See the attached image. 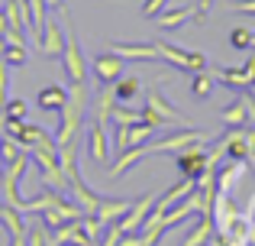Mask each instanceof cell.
Instances as JSON below:
<instances>
[{"instance_id": "6da1fadb", "label": "cell", "mask_w": 255, "mask_h": 246, "mask_svg": "<svg viewBox=\"0 0 255 246\" xmlns=\"http://www.w3.org/2000/svg\"><path fill=\"white\" fill-rule=\"evenodd\" d=\"M139 120H142L145 126H152V130H162V126H178L181 123V110L174 107V104L165 101V94L158 88H152L145 110H139Z\"/></svg>"}, {"instance_id": "7a4b0ae2", "label": "cell", "mask_w": 255, "mask_h": 246, "mask_svg": "<svg viewBox=\"0 0 255 246\" xmlns=\"http://www.w3.org/2000/svg\"><path fill=\"white\" fill-rule=\"evenodd\" d=\"M62 62H65V71H68L71 84H87V62H84V55H81V42H78V32H75V26H71V23H68V29H65Z\"/></svg>"}, {"instance_id": "3957f363", "label": "cell", "mask_w": 255, "mask_h": 246, "mask_svg": "<svg viewBox=\"0 0 255 246\" xmlns=\"http://www.w3.org/2000/svg\"><path fill=\"white\" fill-rule=\"evenodd\" d=\"M26 169H29V152H26V156H19L16 162H6L3 165L0 188H3V201L10 204V208H19V178L26 175Z\"/></svg>"}, {"instance_id": "277c9868", "label": "cell", "mask_w": 255, "mask_h": 246, "mask_svg": "<svg viewBox=\"0 0 255 246\" xmlns=\"http://www.w3.org/2000/svg\"><path fill=\"white\" fill-rule=\"evenodd\" d=\"M155 49H158V58H165L168 65H174L181 71H204L207 68V55H200V52H184L168 42H155Z\"/></svg>"}, {"instance_id": "5b68a950", "label": "cell", "mask_w": 255, "mask_h": 246, "mask_svg": "<svg viewBox=\"0 0 255 246\" xmlns=\"http://www.w3.org/2000/svg\"><path fill=\"white\" fill-rule=\"evenodd\" d=\"M174 165H178L181 178H194V182H197V178L207 172V149H204V143H194V146H187V149L174 152Z\"/></svg>"}, {"instance_id": "8992f818", "label": "cell", "mask_w": 255, "mask_h": 246, "mask_svg": "<svg viewBox=\"0 0 255 246\" xmlns=\"http://www.w3.org/2000/svg\"><path fill=\"white\" fill-rule=\"evenodd\" d=\"M194 143H207V136L200 130H178V133H171V136L158 139V143H145V149H149V156L152 152H181Z\"/></svg>"}, {"instance_id": "52a82bcc", "label": "cell", "mask_w": 255, "mask_h": 246, "mask_svg": "<svg viewBox=\"0 0 255 246\" xmlns=\"http://www.w3.org/2000/svg\"><path fill=\"white\" fill-rule=\"evenodd\" d=\"M91 68H94V75H97V81L104 84V88H110V84L117 81L120 75H126V62H123L120 55H113L110 49L100 52V55L91 62Z\"/></svg>"}, {"instance_id": "ba28073f", "label": "cell", "mask_w": 255, "mask_h": 246, "mask_svg": "<svg viewBox=\"0 0 255 246\" xmlns=\"http://www.w3.org/2000/svg\"><path fill=\"white\" fill-rule=\"evenodd\" d=\"M152 208H155V195L149 191V195H142L129 211H126V217L120 221V230H123V234H139L142 224H145V217L152 214Z\"/></svg>"}, {"instance_id": "9c48e42d", "label": "cell", "mask_w": 255, "mask_h": 246, "mask_svg": "<svg viewBox=\"0 0 255 246\" xmlns=\"http://www.w3.org/2000/svg\"><path fill=\"white\" fill-rule=\"evenodd\" d=\"M39 45H42V52H45L49 58H55V55H62V52H65V29H62V23L52 16V10H49V16H45V26H42V36H39Z\"/></svg>"}, {"instance_id": "30bf717a", "label": "cell", "mask_w": 255, "mask_h": 246, "mask_svg": "<svg viewBox=\"0 0 255 246\" xmlns=\"http://www.w3.org/2000/svg\"><path fill=\"white\" fill-rule=\"evenodd\" d=\"M110 52L123 62H155L158 49L152 42H110Z\"/></svg>"}, {"instance_id": "8fae6325", "label": "cell", "mask_w": 255, "mask_h": 246, "mask_svg": "<svg viewBox=\"0 0 255 246\" xmlns=\"http://www.w3.org/2000/svg\"><path fill=\"white\" fill-rule=\"evenodd\" d=\"M110 139H107V126H100V123H94L91 130H87V152H91V159L97 165H107L110 162Z\"/></svg>"}, {"instance_id": "7c38bea8", "label": "cell", "mask_w": 255, "mask_h": 246, "mask_svg": "<svg viewBox=\"0 0 255 246\" xmlns=\"http://www.w3.org/2000/svg\"><path fill=\"white\" fill-rule=\"evenodd\" d=\"M129 208H132V201H117V198L104 201V198H100V204H97V211H94V217H97L104 227H110V224H120V221H123Z\"/></svg>"}, {"instance_id": "4fadbf2b", "label": "cell", "mask_w": 255, "mask_h": 246, "mask_svg": "<svg viewBox=\"0 0 255 246\" xmlns=\"http://www.w3.org/2000/svg\"><path fill=\"white\" fill-rule=\"evenodd\" d=\"M58 198H62V191H55V188H42L36 198H29V201H19V214H42V211H49V208H55L58 204Z\"/></svg>"}, {"instance_id": "5bb4252c", "label": "cell", "mask_w": 255, "mask_h": 246, "mask_svg": "<svg viewBox=\"0 0 255 246\" xmlns=\"http://www.w3.org/2000/svg\"><path fill=\"white\" fill-rule=\"evenodd\" d=\"M68 191L75 195V201H78V208H81V214H94L97 211V204H100V195H94L91 188H87V182L81 175L78 178H71L68 182Z\"/></svg>"}, {"instance_id": "9a60e30c", "label": "cell", "mask_w": 255, "mask_h": 246, "mask_svg": "<svg viewBox=\"0 0 255 246\" xmlns=\"http://www.w3.org/2000/svg\"><path fill=\"white\" fill-rule=\"evenodd\" d=\"M65 104H68V91L62 88V84H49V88H42L36 94V107L45 110V114H52V110H62Z\"/></svg>"}, {"instance_id": "2e32d148", "label": "cell", "mask_w": 255, "mask_h": 246, "mask_svg": "<svg viewBox=\"0 0 255 246\" xmlns=\"http://www.w3.org/2000/svg\"><path fill=\"white\" fill-rule=\"evenodd\" d=\"M145 156H149V149H145V146H129V149H123V152H120V159L113 162V169H107V175H110V178H120L123 172H129L132 165H139V162H142Z\"/></svg>"}, {"instance_id": "e0dca14e", "label": "cell", "mask_w": 255, "mask_h": 246, "mask_svg": "<svg viewBox=\"0 0 255 246\" xmlns=\"http://www.w3.org/2000/svg\"><path fill=\"white\" fill-rule=\"evenodd\" d=\"M155 19L162 29H178L187 19H197V6H171V10H162Z\"/></svg>"}, {"instance_id": "ac0fdd59", "label": "cell", "mask_w": 255, "mask_h": 246, "mask_svg": "<svg viewBox=\"0 0 255 246\" xmlns=\"http://www.w3.org/2000/svg\"><path fill=\"white\" fill-rule=\"evenodd\" d=\"M139 88H142V81H139L136 75H120L117 81L110 84V91H113V97H117V104H129L132 97L139 94Z\"/></svg>"}, {"instance_id": "d6986e66", "label": "cell", "mask_w": 255, "mask_h": 246, "mask_svg": "<svg viewBox=\"0 0 255 246\" xmlns=\"http://www.w3.org/2000/svg\"><path fill=\"white\" fill-rule=\"evenodd\" d=\"M217 78L226 84V88H233V91H246V88H252V78H249V71H246L243 65H236V68H220V71H217Z\"/></svg>"}, {"instance_id": "ffe728a7", "label": "cell", "mask_w": 255, "mask_h": 246, "mask_svg": "<svg viewBox=\"0 0 255 246\" xmlns=\"http://www.w3.org/2000/svg\"><path fill=\"white\" fill-rule=\"evenodd\" d=\"M213 237V217H200L197 224L191 227V234L184 237V243L181 246H207Z\"/></svg>"}, {"instance_id": "44dd1931", "label": "cell", "mask_w": 255, "mask_h": 246, "mask_svg": "<svg viewBox=\"0 0 255 246\" xmlns=\"http://www.w3.org/2000/svg\"><path fill=\"white\" fill-rule=\"evenodd\" d=\"M220 117H223V123L230 126V130H233V126H246V123H249V114H246L243 97H236L233 104H226V107L220 110Z\"/></svg>"}, {"instance_id": "7402d4cb", "label": "cell", "mask_w": 255, "mask_h": 246, "mask_svg": "<svg viewBox=\"0 0 255 246\" xmlns=\"http://www.w3.org/2000/svg\"><path fill=\"white\" fill-rule=\"evenodd\" d=\"M191 91H194V97H200V101H204V97H210L213 94V75L210 71H194V78H191Z\"/></svg>"}, {"instance_id": "603a6c76", "label": "cell", "mask_w": 255, "mask_h": 246, "mask_svg": "<svg viewBox=\"0 0 255 246\" xmlns=\"http://www.w3.org/2000/svg\"><path fill=\"white\" fill-rule=\"evenodd\" d=\"M3 42H6V39H3ZM26 55H29V52H26V42H6L3 45V62L13 65V68L26 65Z\"/></svg>"}, {"instance_id": "cb8c5ba5", "label": "cell", "mask_w": 255, "mask_h": 246, "mask_svg": "<svg viewBox=\"0 0 255 246\" xmlns=\"http://www.w3.org/2000/svg\"><path fill=\"white\" fill-rule=\"evenodd\" d=\"M110 120L117 123V126H132V123H139V114H136V110H129L126 104H113Z\"/></svg>"}, {"instance_id": "d4e9b609", "label": "cell", "mask_w": 255, "mask_h": 246, "mask_svg": "<svg viewBox=\"0 0 255 246\" xmlns=\"http://www.w3.org/2000/svg\"><path fill=\"white\" fill-rule=\"evenodd\" d=\"M49 230L45 227H39V224H32L29 227V221H26V246H49Z\"/></svg>"}, {"instance_id": "484cf974", "label": "cell", "mask_w": 255, "mask_h": 246, "mask_svg": "<svg viewBox=\"0 0 255 246\" xmlns=\"http://www.w3.org/2000/svg\"><path fill=\"white\" fill-rule=\"evenodd\" d=\"M152 133H155V130H152V126H145L142 120L132 123V126H129V146H145Z\"/></svg>"}, {"instance_id": "4316f807", "label": "cell", "mask_w": 255, "mask_h": 246, "mask_svg": "<svg viewBox=\"0 0 255 246\" xmlns=\"http://www.w3.org/2000/svg\"><path fill=\"white\" fill-rule=\"evenodd\" d=\"M252 36L255 32H249L246 26H236V29L230 32V45L233 49H252Z\"/></svg>"}, {"instance_id": "83f0119b", "label": "cell", "mask_w": 255, "mask_h": 246, "mask_svg": "<svg viewBox=\"0 0 255 246\" xmlns=\"http://www.w3.org/2000/svg\"><path fill=\"white\" fill-rule=\"evenodd\" d=\"M3 117L6 120H26V101H19V97L6 101L3 104Z\"/></svg>"}, {"instance_id": "f1b7e54d", "label": "cell", "mask_w": 255, "mask_h": 246, "mask_svg": "<svg viewBox=\"0 0 255 246\" xmlns=\"http://www.w3.org/2000/svg\"><path fill=\"white\" fill-rule=\"evenodd\" d=\"M165 3H168V0H145L142 3V16H149V19H155L158 13L165 10Z\"/></svg>"}, {"instance_id": "f546056e", "label": "cell", "mask_w": 255, "mask_h": 246, "mask_svg": "<svg viewBox=\"0 0 255 246\" xmlns=\"http://www.w3.org/2000/svg\"><path fill=\"white\" fill-rule=\"evenodd\" d=\"M233 10L236 13H255V0H239V3H233Z\"/></svg>"}, {"instance_id": "4dcf8cb0", "label": "cell", "mask_w": 255, "mask_h": 246, "mask_svg": "<svg viewBox=\"0 0 255 246\" xmlns=\"http://www.w3.org/2000/svg\"><path fill=\"white\" fill-rule=\"evenodd\" d=\"M210 6H213V0H200L197 3V23H204V16L210 13Z\"/></svg>"}, {"instance_id": "1f68e13d", "label": "cell", "mask_w": 255, "mask_h": 246, "mask_svg": "<svg viewBox=\"0 0 255 246\" xmlns=\"http://www.w3.org/2000/svg\"><path fill=\"white\" fill-rule=\"evenodd\" d=\"M10 29V26H6V16H3V10H0V39H3V32Z\"/></svg>"}, {"instance_id": "d6a6232c", "label": "cell", "mask_w": 255, "mask_h": 246, "mask_svg": "<svg viewBox=\"0 0 255 246\" xmlns=\"http://www.w3.org/2000/svg\"><path fill=\"white\" fill-rule=\"evenodd\" d=\"M207 246H230V243H223L220 237H210V243H207Z\"/></svg>"}, {"instance_id": "836d02e7", "label": "cell", "mask_w": 255, "mask_h": 246, "mask_svg": "<svg viewBox=\"0 0 255 246\" xmlns=\"http://www.w3.org/2000/svg\"><path fill=\"white\" fill-rule=\"evenodd\" d=\"M45 6H49V10H58V6H62V0H45Z\"/></svg>"}, {"instance_id": "e575fe53", "label": "cell", "mask_w": 255, "mask_h": 246, "mask_svg": "<svg viewBox=\"0 0 255 246\" xmlns=\"http://www.w3.org/2000/svg\"><path fill=\"white\" fill-rule=\"evenodd\" d=\"M3 126H6V117H3V110H0V136H3Z\"/></svg>"}, {"instance_id": "d590c367", "label": "cell", "mask_w": 255, "mask_h": 246, "mask_svg": "<svg viewBox=\"0 0 255 246\" xmlns=\"http://www.w3.org/2000/svg\"><path fill=\"white\" fill-rule=\"evenodd\" d=\"M0 175H3V159H0Z\"/></svg>"}, {"instance_id": "8d00e7d4", "label": "cell", "mask_w": 255, "mask_h": 246, "mask_svg": "<svg viewBox=\"0 0 255 246\" xmlns=\"http://www.w3.org/2000/svg\"><path fill=\"white\" fill-rule=\"evenodd\" d=\"M252 49H255V36H252Z\"/></svg>"}, {"instance_id": "74e56055", "label": "cell", "mask_w": 255, "mask_h": 246, "mask_svg": "<svg viewBox=\"0 0 255 246\" xmlns=\"http://www.w3.org/2000/svg\"><path fill=\"white\" fill-rule=\"evenodd\" d=\"M252 88H255V81H252Z\"/></svg>"}]
</instances>
